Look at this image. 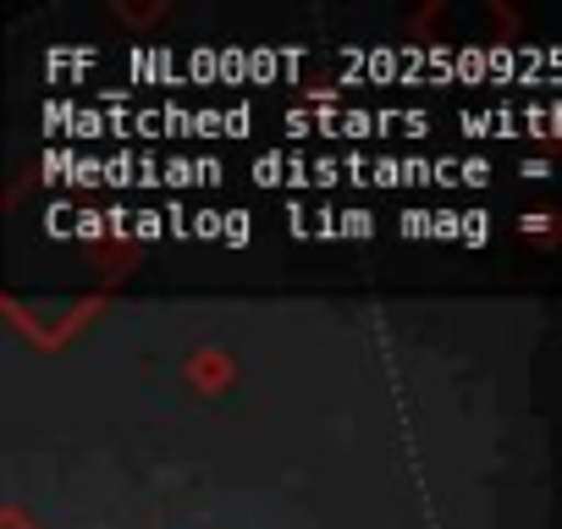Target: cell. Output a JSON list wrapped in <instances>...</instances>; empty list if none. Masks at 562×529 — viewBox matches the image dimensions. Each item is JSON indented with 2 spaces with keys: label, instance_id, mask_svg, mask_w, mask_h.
I'll return each instance as SVG.
<instances>
[{
  "label": "cell",
  "instance_id": "3957f363",
  "mask_svg": "<svg viewBox=\"0 0 562 529\" xmlns=\"http://www.w3.org/2000/svg\"><path fill=\"white\" fill-rule=\"evenodd\" d=\"M111 18H116V23H133V29H144V23H160V18H166V7H127V0H116V7H111Z\"/></svg>",
  "mask_w": 562,
  "mask_h": 529
},
{
  "label": "cell",
  "instance_id": "6da1fadb",
  "mask_svg": "<svg viewBox=\"0 0 562 529\" xmlns=\"http://www.w3.org/2000/svg\"><path fill=\"white\" fill-rule=\"evenodd\" d=\"M182 381H188L199 397H221V392H232V381H237V359H232L226 348H193L188 364H182Z\"/></svg>",
  "mask_w": 562,
  "mask_h": 529
},
{
  "label": "cell",
  "instance_id": "277c9868",
  "mask_svg": "<svg viewBox=\"0 0 562 529\" xmlns=\"http://www.w3.org/2000/svg\"><path fill=\"white\" fill-rule=\"evenodd\" d=\"M0 529H45V524H40L23 502H7V507H0Z\"/></svg>",
  "mask_w": 562,
  "mask_h": 529
},
{
  "label": "cell",
  "instance_id": "7a4b0ae2",
  "mask_svg": "<svg viewBox=\"0 0 562 529\" xmlns=\"http://www.w3.org/2000/svg\"><path fill=\"white\" fill-rule=\"evenodd\" d=\"M518 237L535 248H557L562 243V215L557 210H524L518 215Z\"/></svg>",
  "mask_w": 562,
  "mask_h": 529
}]
</instances>
